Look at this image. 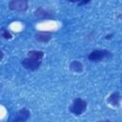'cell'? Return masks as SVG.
Instances as JSON below:
<instances>
[{
  "mask_svg": "<svg viewBox=\"0 0 122 122\" xmlns=\"http://www.w3.org/2000/svg\"><path fill=\"white\" fill-rule=\"evenodd\" d=\"M112 36V34H108V35H106V39H111Z\"/></svg>",
  "mask_w": 122,
  "mask_h": 122,
  "instance_id": "obj_13",
  "label": "cell"
},
{
  "mask_svg": "<svg viewBox=\"0 0 122 122\" xmlns=\"http://www.w3.org/2000/svg\"><path fill=\"white\" fill-rule=\"evenodd\" d=\"M1 36H2L3 38H5V39H10V38L12 37L11 33H10L8 30H3L1 31Z\"/></svg>",
  "mask_w": 122,
  "mask_h": 122,
  "instance_id": "obj_11",
  "label": "cell"
},
{
  "mask_svg": "<svg viewBox=\"0 0 122 122\" xmlns=\"http://www.w3.org/2000/svg\"><path fill=\"white\" fill-rule=\"evenodd\" d=\"M70 70L73 72H81L83 71V64L78 60H73L70 64Z\"/></svg>",
  "mask_w": 122,
  "mask_h": 122,
  "instance_id": "obj_9",
  "label": "cell"
},
{
  "mask_svg": "<svg viewBox=\"0 0 122 122\" xmlns=\"http://www.w3.org/2000/svg\"><path fill=\"white\" fill-rule=\"evenodd\" d=\"M90 1H91V0H81V1L79 2V6H81V5H85V4H88Z\"/></svg>",
  "mask_w": 122,
  "mask_h": 122,
  "instance_id": "obj_12",
  "label": "cell"
},
{
  "mask_svg": "<svg viewBox=\"0 0 122 122\" xmlns=\"http://www.w3.org/2000/svg\"><path fill=\"white\" fill-rule=\"evenodd\" d=\"M87 110V102L82 98H75L71 105L69 107V111L74 115H81Z\"/></svg>",
  "mask_w": 122,
  "mask_h": 122,
  "instance_id": "obj_1",
  "label": "cell"
},
{
  "mask_svg": "<svg viewBox=\"0 0 122 122\" xmlns=\"http://www.w3.org/2000/svg\"><path fill=\"white\" fill-rule=\"evenodd\" d=\"M35 40L41 43H48L51 39V32H46V31H39L36 32L35 35Z\"/></svg>",
  "mask_w": 122,
  "mask_h": 122,
  "instance_id": "obj_6",
  "label": "cell"
},
{
  "mask_svg": "<svg viewBox=\"0 0 122 122\" xmlns=\"http://www.w3.org/2000/svg\"><path fill=\"white\" fill-rule=\"evenodd\" d=\"M29 8V0H10L9 9L15 11H25Z\"/></svg>",
  "mask_w": 122,
  "mask_h": 122,
  "instance_id": "obj_3",
  "label": "cell"
},
{
  "mask_svg": "<svg viewBox=\"0 0 122 122\" xmlns=\"http://www.w3.org/2000/svg\"><path fill=\"white\" fill-rule=\"evenodd\" d=\"M120 99H121V96H120L119 92H112V93L108 97L107 101H108L111 105H112V106H114V107H117V106H119V104H120Z\"/></svg>",
  "mask_w": 122,
  "mask_h": 122,
  "instance_id": "obj_7",
  "label": "cell"
},
{
  "mask_svg": "<svg viewBox=\"0 0 122 122\" xmlns=\"http://www.w3.org/2000/svg\"><path fill=\"white\" fill-rule=\"evenodd\" d=\"M35 15L37 16V17H47V15H49V12L48 11H46L44 9H42V8H38L36 10H35Z\"/></svg>",
  "mask_w": 122,
  "mask_h": 122,
  "instance_id": "obj_10",
  "label": "cell"
},
{
  "mask_svg": "<svg viewBox=\"0 0 122 122\" xmlns=\"http://www.w3.org/2000/svg\"><path fill=\"white\" fill-rule=\"evenodd\" d=\"M41 64H42V60H37V59H33L30 57H27L22 60V66L26 70L31 71L38 70Z\"/></svg>",
  "mask_w": 122,
  "mask_h": 122,
  "instance_id": "obj_4",
  "label": "cell"
},
{
  "mask_svg": "<svg viewBox=\"0 0 122 122\" xmlns=\"http://www.w3.org/2000/svg\"><path fill=\"white\" fill-rule=\"evenodd\" d=\"M30 116V112H29V110L23 108L17 112V113L12 121L13 122H24V121L29 120Z\"/></svg>",
  "mask_w": 122,
  "mask_h": 122,
  "instance_id": "obj_5",
  "label": "cell"
},
{
  "mask_svg": "<svg viewBox=\"0 0 122 122\" xmlns=\"http://www.w3.org/2000/svg\"><path fill=\"white\" fill-rule=\"evenodd\" d=\"M109 56H111V52L106 50H94L88 55V59L92 62H100Z\"/></svg>",
  "mask_w": 122,
  "mask_h": 122,
  "instance_id": "obj_2",
  "label": "cell"
},
{
  "mask_svg": "<svg viewBox=\"0 0 122 122\" xmlns=\"http://www.w3.org/2000/svg\"><path fill=\"white\" fill-rule=\"evenodd\" d=\"M68 1H70V2H71V3H75V2H80L81 0H68Z\"/></svg>",
  "mask_w": 122,
  "mask_h": 122,
  "instance_id": "obj_14",
  "label": "cell"
},
{
  "mask_svg": "<svg viewBox=\"0 0 122 122\" xmlns=\"http://www.w3.org/2000/svg\"><path fill=\"white\" fill-rule=\"evenodd\" d=\"M27 57H30L33 59H37V60H42L44 57V51H37V50H31L27 53Z\"/></svg>",
  "mask_w": 122,
  "mask_h": 122,
  "instance_id": "obj_8",
  "label": "cell"
}]
</instances>
